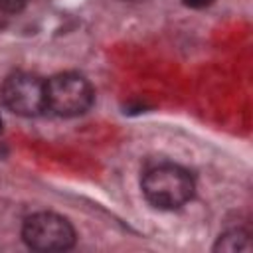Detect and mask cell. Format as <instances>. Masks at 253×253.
Here are the masks:
<instances>
[{"instance_id": "cell-1", "label": "cell", "mask_w": 253, "mask_h": 253, "mask_svg": "<svg viewBox=\"0 0 253 253\" xmlns=\"http://www.w3.org/2000/svg\"><path fill=\"white\" fill-rule=\"evenodd\" d=\"M146 200L160 210H176L194 196V178L176 164H160L142 178Z\"/></svg>"}, {"instance_id": "cell-2", "label": "cell", "mask_w": 253, "mask_h": 253, "mask_svg": "<svg viewBox=\"0 0 253 253\" xmlns=\"http://www.w3.org/2000/svg\"><path fill=\"white\" fill-rule=\"evenodd\" d=\"M93 103V87L77 73H57L45 83V105L61 115H83Z\"/></svg>"}, {"instance_id": "cell-3", "label": "cell", "mask_w": 253, "mask_h": 253, "mask_svg": "<svg viewBox=\"0 0 253 253\" xmlns=\"http://www.w3.org/2000/svg\"><path fill=\"white\" fill-rule=\"evenodd\" d=\"M22 237L36 251H65L75 243L71 223L51 211H40L24 221Z\"/></svg>"}, {"instance_id": "cell-4", "label": "cell", "mask_w": 253, "mask_h": 253, "mask_svg": "<svg viewBox=\"0 0 253 253\" xmlns=\"http://www.w3.org/2000/svg\"><path fill=\"white\" fill-rule=\"evenodd\" d=\"M2 99L6 107L22 117L40 115L45 105V83L32 73H12L2 85Z\"/></svg>"}, {"instance_id": "cell-5", "label": "cell", "mask_w": 253, "mask_h": 253, "mask_svg": "<svg viewBox=\"0 0 253 253\" xmlns=\"http://www.w3.org/2000/svg\"><path fill=\"white\" fill-rule=\"evenodd\" d=\"M249 233L243 229H231L223 235H219L217 243L213 245V251H221V253H237V251H245L249 249Z\"/></svg>"}, {"instance_id": "cell-6", "label": "cell", "mask_w": 253, "mask_h": 253, "mask_svg": "<svg viewBox=\"0 0 253 253\" xmlns=\"http://www.w3.org/2000/svg\"><path fill=\"white\" fill-rule=\"evenodd\" d=\"M24 2L26 0H0V8L4 12H18L24 8Z\"/></svg>"}, {"instance_id": "cell-7", "label": "cell", "mask_w": 253, "mask_h": 253, "mask_svg": "<svg viewBox=\"0 0 253 253\" xmlns=\"http://www.w3.org/2000/svg\"><path fill=\"white\" fill-rule=\"evenodd\" d=\"M186 6H190V8H206V6H210L213 0H182Z\"/></svg>"}, {"instance_id": "cell-8", "label": "cell", "mask_w": 253, "mask_h": 253, "mask_svg": "<svg viewBox=\"0 0 253 253\" xmlns=\"http://www.w3.org/2000/svg\"><path fill=\"white\" fill-rule=\"evenodd\" d=\"M0 132H2V119H0Z\"/></svg>"}]
</instances>
